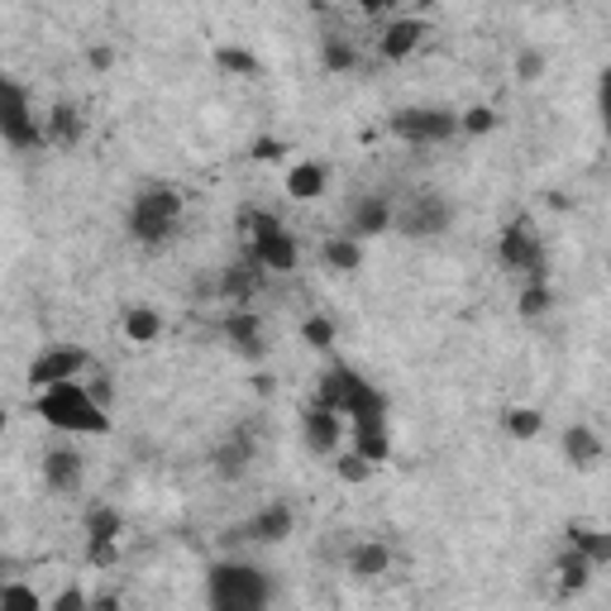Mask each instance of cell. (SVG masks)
<instances>
[{
  "mask_svg": "<svg viewBox=\"0 0 611 611\" xmlns=\"http://www.w3.org/2000/svg\"><path fill=\"white\" fill-rule=\"evenodd\" d=\"M182 211H186V201L182 192L172 182H153V186H143V192L129 201V239L143 244V249H163V244L178 239V229H182Z\"/></svg>",
  "mask_w": 611,
  "mask_h": 611,
  "instance_id": "cell-1",
  "label": "cell"
},
{
  "mask_svg": "<svg viewBox=\"0 0 611 611\" xmlns=\"http://www.w3.org/2000/svg\"><path fill=\"white\" fill-rule=\"evenodd\" d=\"M34 411L49 420L53 430H67V435H106L110 430V411L92 401V392H86V383H77V377L43 387Z\"/></svg>",
  "mask_w": 611,
  "mask_h": 611,
  "instance_id": "cell-2",
  "label": "cell"
},
{
  "mask_svg": "<svg viewBox=\"0 0 611 611\" xmlns=\"http://www.w3.org/2000/svg\"><path fill=\"white\" fill-rule=\"evenodd\" d=\"M206 598H211L215 611H258V607H268L272 583H268L264 569L229 559V564H215V569H211Z\"/></svg>",
  "mask_w": 611,
  "mask_h": 611,
  "instance_id": "cell-3",
  "label": "cell"
},
{
  "mask_svg": "<svg viewBox=\"0 0 611 611\" xmlns=\"http://www.w3.org/2000/svg\"><path fill=\"white\" fill-rule=\"evenodd\" d=\"M315 401L334 406V411H340L344 420L368 416V411H387V397H383V392H377L358 368H344V363H334V368H330L325 377H320Z\"/></svg>",
  "mask_w": 611,
  "mask_h": 611,
  "instance_id": "cell-4",
  "label": "cell"
},
{
  "mask_svg": "<svg viewBox=\"0 0 611 611\" xmlns=\"http://www.w3.org/2000/svg\"><path fill=\"white\" fill-rule=\"evenodd\" d=\"M454 225V201L440 192H411L401 206H392V229L401 239H440Z\"/></svg>",
  "mask_w": 611,
  "mask_h": 611,
  "instance_id": "cell-5",
  "label": "cell"
},
{
  "mask_svg": "<svg viewBox=\"0 0 611 611\" xmlns=\"http://www.w3.org/2000/svg\"><path fill=\"white\" fill-rule=\"evenodd\" d=\"M244 225H254L249 229V258L264 272H297V239L287 235V225L278 221V215H268V211H258V215H244Z\"/></svg>",
  "mask_w": 611,
  "mask_h": 611,
  "instance_id": "cell-6",
  "label": "cell"
},
{
  "mask_svg": "<svg viewBox=\"0 0 611 611\" xmlns=\"http://www.w3.org/2000/svg\"><path fill=\"white\" fill-rule=\"evenodd\" d=\"M392 135L411 149H430V143H449L459 135V110L449 106H406L392 115Z\"/></svg>",
  "mask_w": 611,
  "mask_h": 611,
  "instance_id": "cell-7",
  "label": "cell"
},
{
  "mask_svg": "<svg viewBox=\"0 0 611 611\" xmlns=\"http://www.w3.org/2000/svg\"><path fill=\"white\" fill-rule=\"evenodd\" d=\"M0 139L10 149H39L43 143V125L29 106V92L14 77H0Z\"/></svg>",
  "mask_w": 611,
  "mask_h": 611,
  "instance_id": "cell-8",
  "label": "cell"
},
{
  "mask_svg": "<svg viewBox=\"0 0 611 611\" xmlns=\"http://www.w3.org/2000/svg\"><path fill=\"white\" fill-rule=\"evenodd\" d=\"M497 264H502L506 272H526L530 282L545 278L549 258H545V244H540V235L530 229V221H512V225L502 229V239H497Z\"/></svg>",
  "mask_w": 611,
  "mask_h": 611,
  "instance_id": "cell-9",
  "label": "cell"
},
{
  "mask_svg": "<svg viewBox=\"0 0 611 611\" xmlns=\"http://www.w3.org/2000/svg\"><path fill=\"white\" fill-rule=\"evenodd\" d=\"M254 459H258V435L254 426H239V430H229L221 444H215V454H211V469L225 478V483H244L254 469Z\"/></svg>",
  "mask_w": 611,
  "mask_h": 611,
  "instance_id": "cell-10",
  "label": "cell"
},
{
  "mask_svg": "<svg viewBox=\"0 0 611 611\" xmlns=\"http://www.w3.org/2000/svg\"><path fill=\"white\" fill-rule=\"evenodd\" d=\"M297 526V516H292V506L287 502H272L264 506L249 526H235V530H225V545H244V540H254V545H282L287 535H292Z\"/></svg>",
  "mask_w": 611,
  "mask_h": 611,
  "instance_id": "cell-11",
  "label": "cell"
},
{
  "mask_svg": "<svg viewBox=\"0 0 611 611\" xmlns=\"http://www.w3.org/2000/svg\"><path fill=\"white\" fill-rule=\"evenodd\" d=\"M301 440H306V449H311V454H320V459L340 454V444H344V416L334 411V406L315 401L311 411L301 416Z\"/></svg>",
  "mask_w": 611,
  "mask_h": 611,
  "instance_id": "cell-12",
  "label": "cell"
},
{
  "mask_svg": "<svg viewBox=\"0 0 611 611\" xmlns=\"http://www.w3.org/2000/svg\"><path fill=\"white\" fill-rule=\"evenodd\" d=\"M225 340L235 349L239 358L249 363H264L268 358V330H264V315L249 311V306H239V311L225 315Z\"/></svg>",
  "mask_w": 611,
  "mask_h": 611,
  "instance_id": "cell-13",
  "label": "cell"
},
{
  "mask_svg": "<svg viewBox=\"0 0 611 611\" xmlns=\"http://www.w3.org/2000/svg\"><path fill=\"white\" fill-rule=\"evenodd\" d=\"M86 349H49V354H39L34 363H29V373H24V383L43 392V387H53V383H67V377H77L86 368Z\"/></svg>",
  "mask_w": 611,
  "mask_h": 611,
  "instance_id": "cell-14",
  "label": "cell"
},
{
  "mask_svg": "<svg viewBox=\"0 0 611 611\" xmlns=\"http://www.w3.org/2000/svg\"><path fill=\"white\" fill-rule=\"evenodd\" d=\"M43 483H49L57 497H77L82 483H86V463L72 444H53L49 454H43Z\"/></svg>",
  "mask_w": 611,
  "mask_h": 611,
  "instance_id": "cell-15",
  "label": "cell"
},
{
  "mask_svg": "<svg viewBox=\"0 0 611 611\" xmlns=\"http://www.w3.org/2000/svg\"><path fill=\"white\" fill-rule=\"evenodd\" d=\"M392 229V201L383 192H368V196H354L349 201V225H344V235H354V239H377V235H387Z\"/></svg>",
  "mask_w": 611,
  "mask_h": 611,
  "instance_id": "cell-16",
  "label": "cell"
},
{
  "mask_svg": "<svg viewBox=\"0 0 611 611\" xmlns=\"http://www.w3.org/2000/svg\"><path fill=\"white\" fill-rule=\"evenodd\" d=\"M349 430H354V449L363 459L373 463H383L392 454V435H387V411H368V416H354L349 420Z\"/></svg>",
  "mask_w": 611,
  "mask_h": 611,
  "instance_id": "cell-17",
  "label": "cell"
},
{
  "mask_svg": "<svg viewBox=\"0 0 611 611\" xmlns=\"http://www.w3.org/2000/svg\"><path fill=\"white\" fill-rule=\"evenodd\" d=\"M258 282H264V268H258L254 258H244V264H229L221 272V282H215V297L229 301V306H249L254 292H258Z\"/></svg>",
  "mask_w": 611,
  "mask_h": 611,
  "instance_id": "cell-18",
  "label": "cell"
},
{
  "mask_svg": "<svg viewBox=\"0 0 611 611\" xmlns=\"http://www.w3.org/2000/svg\"><path fill=\"white\" fill-rule=\"evenodd\" d=\"M426 34H430V29L420 20H392L383 29V39H377V49H383L387 63H401V57H411L420 43H426Z\"/></svg>",
  "mask_w": 611,
  "mask_h": 611,
  "instance_id": "cell-19",
  "label": "cell"
},
{
  "mask_svg": "<svg viewBox=\"0 0 611 611\" xmlns=\"http://www.w3.org/2000/svg\"><path fill=\"white\" fill-rule=\"evenodd\" d=\"M349 574L358 578V583H373V578H383L392 569V549L383 540H358V545H349Z\"/></svg>",
  "mask_w": 611,
  "mask_h": 611,
  "instance_id": "cell-20",
  "label": "cell"
},
{
  "mask_svg": "<svg viewBox=\"0 0 611 611\" xmlns=\"http://www.w3.org/2000/svg\"><path fill=\"white\" fill-rule=\"evenodd\" d=\"M320 264H325L330 272H358L363 268V239L354 235H330L325 244H320Z\"/></svg>",
  "mask_w": 611,
  "mask_h": 611,
  "instance_id": "cell-21",
  "label": "cell"
},
{
  "mask_svg": "<svg viewBox=\"0 0 611 611\" xmlns=\"http://www.w3.org/2000/svg\"><path fill=\"white\" fill-rule=\"evenodd\" d=\"M564 454H569L574 469H598L602 463V440H598V430L592 426H569L564 430Z\"/></svg>",
  "mask_w": 611,
  "mask_h": 611,
  "instance_id": "cell-22",
  "label": "cell"
},
{
  "mask_svg": "<svg viewBox=\"0 0 611 611\" xmlns=\"http://www.w3.org/2000/svg\"><path fill=\"white\" fill-rule=\"evenodd\" d=\"M43 143H57V149H77L82 143V115L72 106H53L43 115Z\"/></svg>",
  "mask_w": 611,
  "mask_h": 611,
  "instance_id": "cell-23",
  "label": "cell"
},
{
  "mask_svg": "<svg viewBox=\"0 0 611 611\" xmlns=\"http://www.w3.org/2000/svg\"><path fill=\"white\" fill-rule=\"evenodd\" d=\"M569 545L583 549V555L592 559V569H607L611 564V535L598 530V526H569Z\"/></svg>",
  "mask_w": 611,
  "mask_h": 611,
  "instance_id": "cell-24",
  "label": "cell"
},
{
  "mask_svg": "<svg viewBox=\"0 0 611 611\" xmlns=\"http://www.w3.org/2000/svg\"><path fill=\"white\" fill-rule=\"evenodd\" d=\"M555 569H559V583H564V592H583L588 583H592V559L583 555V549H564V555H559V564H555Z\"/></svg>",
  "mask_w": 611,
  "mask_h": 611,
  "instance_id": "cell-25",
  "label": "cell"
},
{
  "mask_svg": "<svg viewBox=\"0 0 611 611\" xmlns=\"http://www.w3.org/2000/svg\"><path fill=\"white\" fill-rule=\"evenodd\" d=\"M125 334H129V344H153L158 334H163V315H158L153 306H129V311H125Z\"/></svg>",
  "mask_w": 611,
  "mask_h": 611,
  "instance_id": "cell-26",
  "label": "cell"
},
{
  "mask_svg": "<svg viewBox=\"0 0 611 611\" xmlns=\"http://www.w3.org/2000/svg\"><path fill=\"white\" fill-rule=\"evenodd\" d=\"M325 168L320 163H297L292 172H287V192H292L297 201H315V196H325Z\"/></svg>",
  "mask_w": 611,
  "mask_h": 611,
  "instance_id": "cell-27",
  "label": "cell"
},
{
  "mask_svg": "<svg viewBox=\"0 0 611 611\" xmlns=\"http://www.w3.org/2000/svg\"><path fill=\"white\" fill-rule=\"evenodd\" d=\"M120 530H125V521L115 506H92V512H86V535H92V545L120 540Z\"/></svg>",
  "mask_w": 611,
  "mask_h": 611,
  "instance_id": "cell-28",
  "label": "cell"
},
{
  "mask_svg": "<svg viewBox=\"0 0 611 611\" xmlns=\"http://www.w3.org/2000/svg\"><path fill=\"white\" fill-rule=\"evenodd\" d=\"M320 63H325V72H354L358 53H354V43H349V39L325 34V39H320Z\"/></svg>",
  "mask_w": 611,
  "mask_h": 611,
  "instance_id": "cell-29",
  "label": "cell"
},
{
  "mask_svg": "<svg viewBox=\"0 0 611 611\" xmlns=\"http://www.w3.org/2000/svg\"><path fill=\"white\" fill-rule=\"evenodd\" d=\"M506 430L516 435V440H535V435L545 430V416L535 411V406H516V411H506V420H502Z\"/></svg>",
  "mask_w": 611,
  "mask_h": 611,
  "instance_id": "cell-30",
  "label": "cell"
},
{
  "mask_svg": "<svg viewBox=\"0 0 611 611\" xmlns=\"http://www.w3.org/2000/svg\"><path fill=\"white\" fill-rule=\"evenodd\" d=\"M301 340L325 354V349H334V320L330 315H306L301 320Z\"/></svg>",
  "mask_w": 611,
  "mask_h": 611,
  "instance_id": "cell-31",
  "label": "cell"
},
{
  "mask_svg": "<svg viewBox=\"0 0 611 611\" xmlns=\"http://www.w3.org/2000/svg\"><path fill=\"white\" fill-rule=\"evenodd\" d=\"M215 63H221V72H235V77H258V57L244 49H221Z\"/></svg>",
  "mask_w": 611,
  "mask_h": 611,
  "instance_id": "cell-32",
  "label": "cell"
},
{
  "mask_svg": "<svg viewBox=\"0 0 611 611\" xmlns=\"http://www.w3.org/2000/svg\"><path fill=\"white\" fill-rule=\"evenodd\" d=\"M459 129H463V135H492V129H497V110H492V106H469L459 115Z\"/></svg>",
  "mask_w": 611,
  "mask_h": 611,
  "instance_id": "cell-33",
  "label": "cell"
},
{
  "mask_svg": "<svg viewBox=\"0 0 611 611\" xmlns=\"http://www.w3.org/2000/svg\"><path fill=\"white\" fill-rule=\"evenodd\" d=\"M549 301H555V297H549V287H545V278H540V282H530V287H526V292H521V315H526V320H535V315H545V311H549Z\"/></svg>",
  "mask_w": 611,
  "mask_h": 611,
  "instance_id": "cell-34",
  "label": "cell"
},
{
  "mask_svg": "<svg viewBox=\"0 0 611 611\" xmlns=\"http://www.w3.org/2000/svg\"><path fill=\"white\" fill-rule=\"evenodd\" d=\"M545 77V53L540 49H521L516 53V82H540Z\"/></svg>",
  "mask_w": 611,
  "mask_h": 611,
  "instance_id": "cell-35",
  "label": "cell"
},
{
  "mask_svg": "<svg viewBox=\"0 0 611 611\" xmlns=\"http://www.w3.org/2000/svg\"><path fill=\"white\" fill-rule=\"evenodd\" d=\"M334 469H340V478H344V483H368L373 463H368V459H363L358 449H354V454H344L340 463H334Z\"/></svg>",
  "mask_w": 611,
  "mask_h": 611,
  "instance_id": "cell-36",
  "label": "cell"
},
{
  "mask_svg": "<svg viewBox=\"0 0 611 611\" xmlns=\"http://www.w3.org/2000/svg\"><path fill=\"white\" fill-rule=\"evenodd\" d=\"M0 607H39V592L24 588V583H0Z\"/></svg>",
  "mask_w": 611,
  "mask_h": 611,
  "instance_id": "cell-37",
  "label": "cell"
},
{
  "mask_svg": "<svg viewBox=\"0 0 611 611\" xmlns=\"http://www.w3.org/2000/svg\"><path fill=\"white\" fill-rule=\"evenodd\" d=\"M72 607H92V598H86V592L82 588H67V592H57V598H53V611H72Z\"/></svg>",
  "mask_w": 611,
  "mask_h": 611,
  "instance_id": "cell-38",
  "label": "cell"
},
{
  "mask_svg": "<svg viewBox=\"0 0 611 611\" xmlns=\"http://www.w3.org/2000/svg\"><path fill=\"white\" fill-rule=\"evenodd\" d=\"M86 392H92V401H96V406H106V411L115 406V383H110V377H96V383L86 387Z\"/></svg>",
  "mask_w": 611,
  "mask_h": 611,
  "instance_id": "cell-39",
  "label": "cell"
},
{
  "mask_svg": "<svg viewBox=\"0 0 611 611\" xmlns=\"http://www.w3.org/2000/svg\"><path fill=\"white\" fill-rule=\"evenodd\" d=\"M254 158H258V163H272V158H282V139H258L254 143Z\"/></svg>",
  "mask_w": 611,
  "mask_h": 611,
  "instance_id": "cell-40",
  "label": "cell"
},
{
  "mask_svg": "<svg viewBox=\"0 0 611 611\" xmlns=\"http://www.w3.org/2000/svg\"><path fill=\"white\" fill-rule=\"evenodd\" d=\"M115 63V53L110 49H92V67H100V72H106Z\"/></svg>",
  "mask_w": 611,
  "mask_h": 611,
  "instance_id": "cell-41",
  "label": "cell"
},
{
  "mask_svg": "<svg viewBox=\"0 0 611 611\" xmlns=\"http://www.w3.org/2000/svg\"><path fill=\"white\" fill-rule=\"evenodd\" d=\"M254 392H258V397H272V377L258 373V377H254Z\"/></svg>",
  "mask_w": 611,
  "mask_h": 611,
  "instance_id": "cell-42",
  "label": "cell"
},
{
  "mask_svg": "<svg viewBox=\"0 0 611 611\" xmlns=\"http://www.w3.org/2000/svg\"><path fill=\"white\" fill-rule=\"evenodd\" d=\"M354 6H358V10H368V14H377V10H387L392 0H354Z\"/></svg>",
  "mask_w": 611,
  "mask_h": 611,
  "instance_id": "cell-43",
  "label": "cell"
},
{
  "mask_svg": "<svg viewBox=\"0 0 611 611\" xmlns=\"http://www.w3.org/2000/svg\"><path fill=\"white\" fill-rule=\"evenodd\" d=\"M6 426H10V416H6V406H0V435H6Z\"/></svg>",
  "mask_w": 611,
  "mask_h": 611,
  "instance_id": "cell-44",
  "label": "cell"
}]
</instances>
